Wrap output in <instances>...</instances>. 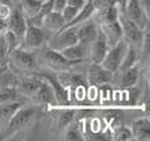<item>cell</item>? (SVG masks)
Returning <instances> with one entry per match:
<instances>
[{
	"instance_id": "d590c367",
	"label": "cell",
	"mask_w": 150,
	"mask_h": 141,
	"mask_svg": "<svg viewBox=\"0 0 150 141\" xmlns=\"http://www.w3.org/2000/svg\"><path fill=\"white\" fill-rule=\"evenodd\" d=\"M113 1H115V5L119 8V11L121 12V15H122V13H124L125 7H127V4H128V0H113Z\"/></svg>"
},
{
	"instance_id": "52a82bcc",
	"label": "cell",
	"mask_w": 150,
	"mask_h": 141,
	"mask_svg": "<svg viewBox=\"0 0 150 141\" xmlns=\"http://www.w3.org/2000/svg\"><path fill=\"white\" fill-rule=\"evenodd\" d=\"M44 42H45L44 29L41 26H37L28 21V26H26L25 34L23 37V45H21V47L32 52L34 49L41 47L44 45Z\"/></svg>"
},
{
	"instance_id": "8fae6325",
	"label": "cell",
	"mask_w": 150,
	"mask_h": 141,
	"mask_svg": "<svg viewBox=\"0 0 150 141\" xmlns=\"http://www.w3.org/2000/svg\"><path fill=\"white\" fill-rule=\"evenodd\" d=\"M61 53L71 63L82 62V61L90 60V44L78 41L75 44L70 45L69 47H66V49H63Z\"/></svg>"
},
{
	"instance_id": "83f0119b",
	"label": "cell",
	"mask_w": 150,
	"mask_h": 141,
	"mask_svg": "<svg viewBox=\"0 0 150 141\" xmlns=\"http://www.w3.org/2000/svg\"><path fill=\"white\" fill-rule=\"evenodd\" d=\"M73 119H74V111H71V110L62 111L58 115V127L59 128H66L73 121Z\"/></svg>"
},
{
	"instance_id": "4316f807",
	"label": "cell",
	"mask_w": 150,
	"mask_h": 141,
	"mask_svg": "<svg viewBox=\"0 0 150 141\" xmlns=\"http://www.w3.org/2000/svg\"><path fill=\"white\" fill-rule=\"evenodd\" d=\"M3 34H0V69H5L8 66V55H9Z\"/></svg>"
},
{
	"instance_id": "836d02e7",
	"label": "cell",
	"mask_w": 150,
	"mask_h": 141,
	"mask_svg": "<svg viewBox=\"0 0 150 141\" xmlns=\"http://www.w3.org/2000/svg\"><path fill=\"white\" fill-rule=\"evenodd\" d=\"M86 4V0H66V5L74 7L76 9H82Z\"/></svg>"
},
{
	"instance_id": "603a6c76",
	"label": "cell",
	"mask_w": 150,
	"mask_h": 141,
	"mask_svg": "<svg viewBox=\"0 0 150 141\" xmlns=\"http://www.w3.org/2000/svg\"><path fill=\"white\" fill-rule=\"evenodd\" d=\"M42 0H21L20 8L26 18H32L40 12Z\"/></svg>"
},
{
	"instance_id": "d6986e66",
	"label": "cell",
	"mask_w": 150,
	"mask_h": 141,
	"mask_svg": "<svg viewBox=\"0 0 150 141\" xmlns=\"http://www.w3.org/2000/svg\"><path fill=\"white\" fill-rule=\"evenodd\" d=\"M42 78H45L50 84H52L53 90H54V94H55V102L59 106H67L70 103V99H69V92H67V89L63 87L59 82L57 81V78H52L49 75H41Z\"/></svg>"
},
{
	"instance_id": "7a4b0ae2",
	"label": "cell",
	"mask_w": 150,
	"mask_h": 141,
	"mask_svg": "<svg viewBox=\"0 0 150 141\" xmlns=\"http://www.w3.org/2000/svg\"><path fill=\"white\" fill-rule=\"evenodd\" d=\"M119 20H120V24H121L122 40L129 46H134L137 49H141L142 40H144V29H141L137 24L130 21L124 15H120Z\"/></svg>"
},
{
	"instance_id": "d4e9b609",
	"label": "cell",
	"mask_w": 150,
	"mask_h": 141,
	"mask_svg": "<svg viewBox=\"0 0 150 141\" xmlns=\"http://www.w3.org/2000/svg\"><path fill=\"white\" fill-rule=\"evenodd\" d=\"M98 13L101 20V24H108V23L117 21L120 18V15H121V12L119 11V8H117L116 5H111V7H108L107 9H103Z\"/></svg>"
},
{
	"instance_id": "1f68e13d",
	"label": "cell",
	"mask_w": 150,
	"mask_h": 141,
	"mask_svg": "<svg viewBox=\"0 0 150 141\" xmlns=\"http://www.w3.org/2000/svg\"><path fill=\"white\" fill-rule=\"evenodd\" d=\"M116 139L125 141V140L133 139V136H132V132H130L129 128H127V127H120V128L116 131Z\"/></svg>"
},
{
	"instance_id": "3957f363",
	"label": "cell",
	"mask_w": 150,
	"mask_h": 141,
	"mask_svg": "<svg viewBox=\"0 0 150 141\" xmlns=\"http://www.w3.org/2000/svg\"><path fill=\"white\" fill-rule=\"evenodd\" d=\"M129 45L124 41V40H120L117 44H115L113 46H111L107 52L105 57L101 61V65L107 69L108 71H111L112 74H116L117 69L121 65V61L124 58L125 53L128 50Z\"/></svg>"
},
{
	"instance_id": "e0dca14e",
	"label": "cell",
	"mask_w": 150,
	"mask_h": 141,
	"mask_svg": "<svg viewBox=\"0 0 150 141\" xmlns=\"http://www.w3.org/2000/svg\"><path fill=\"white\" fill-rule=\"evenodd\" d=\"M132 136L133 139L140 140V141H146L150 140V121L148 118H142L136 120L132 124Z\"/></svg>"
},
{
	"instance_id": "f546056e",
	"label": "cell",
	"mask_w": 150,
	"mask_h": 141,
	"mask_svg": "<svg viewBox=\"0 0 150 141\" xmlns=\"http://www.w3.org/2000/svg\"><path fill=\"white\" fill-rule=\"evenodd\" d=\"M78 12H79V9H76V8H74V7H70V5H66V7L63 8L61 15H62L63 20H65V25H67V24L73 20L75 16H76Z\"/></svg>"
},
{
	"instance_id": "8d00e7d4",
	"label": "cell",
	"mask_w": 150,
	"mask_h": 141,
	"mask_svg": "<svg viewBox=\"0 0 150 141\" xmlns=\"http://www.w3.org/2000/svg\"><path fill=\"white\" fill-rule=\"evenodd\" d=\"M8 29V23L5 18H0V34H3Z\"/></svg>"
},
{
	"instance_id": "4dcf8cb0",
	"label": "cell",
	"mask_w": 150,
	"mask_h": 141,
	"mask_svg": "<svg viewBox=\"0 0 150 141\" xmlns=\"http://www.w3.org/2000/svg\"><path fill=\"white\" fill-rule=\"evenodd\" d=\"M91 3H92L93 8H95V12L96 11L100 12V11H103V9H107V8L111 7V5H115L113 0H91Z\"/></svg>"
},
{
	"instance_id": "ffe728a7",
	"label": "cell",
	"mask_w": 150,
	"mask_h": 141,
	"mask_svg": "<svg viewBox=\"0 0 150 141\" xmlns=\"http://www.w3.org/2000/svg\"><path fill=\"white\" fill-rule=\"evenodd\" d=\"M138 77H140V67H138V63H136L132 67L120 73V83L125 89L130 86H136L138 82Z\"/></svg>"
},
{
	"instance_id": "e575fe53",
	"label": "cell",
	"mask_w": 150,
	"mask_h": 141,
	"mask_svg": "<svg viewBox=\"0 0 150 141\" xmlns=\"http://www.w3.org/2000/svg\"><path fill=\"white\" fill-rule=\"evenodd\" d=\"M11 5H5V4H0V18H5L7 20L8 16L11 13Z\"/></svg>"
},
{
	"instance_id": "ac0fdd59",
	"label": "cell",
	"mask_w": 150,
	"mask_h": 141,
	"mask_svg": "<svg viewBox=\"0 0 150 141\" xmlns=\"http://www.w3.org/2000/svg\"><path fill=\"white\" fill-rule=\"evenodd\" d=\"M63 26H65V20H63L61 12H54V11H52L46 16H44L41 23V28H45L46 30L54 32V33L61 30Z\"/></svg>"
},
{
	"instance_id": "7c38bea8",
	"label": "cell",
	"mask_w": 150,
	"mask_h": 141,
	"mask_svg": "<svg viewBox=\"0 0 150 141\" xmlns=\"http://www.w3.org/2000/svg\"><path fill=\"white\" fill-rule=\"evenodd\" d=\"M75 29H76L78 41L84 42V44H91L98 36L99 25L95 23V20H92V17H90L88 20L76 25Z\"/></svg>"
},
{
	"instance_id": "d6a6232c",
	"label": "cell",
	"mask_w": 150,
	"mask_h": 141,
	"mask_svg": "<svg viewBox=\"0 0 150 141\" xmlns=\"http://www.w3.org/2000/svg\"><path fill=\"white\" fill-rule=\"evenodd\" d=\"M52 3L54 12H62V9L66 7V0H52Z\"/></svg>"
},
{
	"instance_id": "30bf717a",
	"label": "cell",
	"mask_w": 150,
	"mask_h": 141,
	"mask_svg": "<svg viewBox=\"0 0 150 141\" xmlns=\"http://www.w3.org/2000/svg\"><path fill=\"white\" fill-rule=\"evenodd\" d=\"M7 23H8V29L23 40L25 30H26V26H28V20H26L25 15L21 11L20 5L15 7L11 11L9 16L7 18Z\"/></svg>"
},
{
	"instance_id": "5b68a950",
	"label": "cell",
	"mask_w": 150,
	"mask_h": 141,
	"mask_svg": "<svg viewBox=\"0 0 150 141\" xmlns=\"http://www.w3.org/2000/svg\"><path fill=\"white\" fill-rule=\"evenodd\" d=\"M41 58L46 66H49L52 70L59 71V73L61 71L70 70V67L73 66V63H71L69 60H66V58L62 55V53L52 49V47H49L47 45H45L44 50H42Z\"/></svg>"
},
{
	"instance_id": "277c9868",
	"label": "cell",
	"mask_w": 150,
	"mask_h": 141,
	"mask_svg": "<svg viewBox=\"0 0 150 141\" xmlns=\"http://www.w3.org/2000/svg\"><path fill=\"white\" fill-rule=\"evenodd\" d=\"M75 42H78L76 29H75V26H69V28H63L55 32L54 36L49 38V42L46 45L57 52H62L63 49L69 47Z\"/></svg>"
},
{
	"instance_id": "ba28073f",
	"label": "cell",
	"mask_w": 150,
	"mask_h": 141,
	"mask_svg": "<svg viewBox=\"0 0 150 141\" xmlns=\"http://www.w3.org/2000/svg\"><path fill=\"white\" fill-rule=\"evenodd\" d=\"M34 116V108L33 107H28L24 103L17 111L12 115V118L8 120V131L11 133L23 129L24 127H26L29 124V121L32 120V118Z\"/></svg>"
},
{
	"instance_id": "cb8c5ba5",
	"label": "cell",
	"mask_w": 150,
	"mask_h": 141,
	"mask_svg": "<svg viewBox=\"0 0 150 141\" xmlns=\"http://www.w3.org/2000/svg\"><path fill=\"white\" fill-rule=\"evenodd\" d=\"M23 102H9V103H0V121L8 123L12 115L23 106Z\"/></svg>"
},
{
	"instance_id": "8992f818",
	"label": "cell",
	"mask_w": 150,
	"mask_h": 141,
	"mask_svg": "<svg viewBox=\"0 0 150 141\" xmlns=\"http://www.w3.org/2000/svg\"><path fill=\"white\" fill-rule=\"evenodd\" d=\"M122 15L134 24H137L141 29L149 26V13L142 7L140 0H128V4Z\"/></svg>"
},
{
	"instance_id": "9a60e30c",
	"label": "cell",
	"mask_w": 150,
	"mask_h": 141,
	"mask_svg": "<svg viewBox=\"0 0 150 141\" xmlns=\"http://www.w3.org/2000/svg\"><path fill=\"white\" fill-rule=\"evenodd\" d=\"M100 30L103 33L104 38H105L108 46H113L115 44L122 40V30H121V24H120V20L113 21V23H108V24H101Z\"/></svg>"
},
{
	"instance_id": "484cf974",
	"label": "cell",
	"mask_w": 150,
	"mask_h": 141,
	"mask_svg": "<svg viewBox=\"0 0 150 141\" xmlns=\"http://www.w3.org/2000/svg\"><path fill=\"white\" fill-rule=\"evenodd\" d=\"M4 40H5V45H7V49L8 52H13V50L18 49V47H21V45H23V40L20 38V37H17L13 32H11L9 29H7V30L4 32Z\"/></svg>"
},
{
	"instance_id": "2e32d148",
	"label": "cell",
	"mask_w": 150,
	"mask_h": 141,
	"mask_svg": "<svg viewBox=\"0 0 150 141\" xmlns=\"http://www.w3.org/2000/svg\"><path fill=\"white\" fill-rule=\"evenodd\" d=\"M32 99H34L37 103H41V104H57L54 90H53L52 84H50L45 78H42L41 84H40L38 90H37V92L34 94V96L32 98Z\"/></svg>"
},
{
	"instance_id": "4fadbf2b",
	"label": "cell",
	"mask_w": 150,
	"mask_h": 141,
	"mask_svg": "<svg viewBox=\"0 0 150 141\" xmlns=\"http://www.w3.org/2000/svg\"><path fill=\"white\" fill-rule=\"evenodd\" d=\"M108 49H109V46H108V44H107L105 38H104L103 33H101L100 28H99L96 38L90 44V60H91V62L101 63V61H103V58L105 57Z\"/></svg>"
},
{
	"instance_id": "74e56055",
	"label": "cell",
	"mask_w": 150,
	"mask_h": 141,
	"mask_svg": "<svg viewBox=\"0 0 150 141\" xmlns=\"http://www.w3.org/2000/svg\"><path fill=\"white\" fill-rule=\"evenodd\" d=\"M0 4H5V5H11L12 1L11 0H0Z\"/></svg>"
},
{
	"instance_id": "7402d4cb",
	"label": "cell",
	"mask_w": 150,
	"mask_h": 141,
	"mask_svg": "<svg viewBox=\"0 0 150 141\" xmlns=\"http://www.w3.org/2000/svg\"><path fill=\"white\" fill-rule=\"evenodd\" d=\"M23 102L21 94L16 86H0V103Z\"/></svg>"
},
{
	"instance_id": "9c48e42d",
	"label": "cell",
	"mask_w": 150,
	"mask_h": 141,
	"mask_svg": "<svg viewBox=\"0 0 150 141\" xmlns=\"http://www.w3.org/2000/svg\"><path fill=\"white\" fill-rule=\"evenodd\" d=\"M113 74L108 71L101 63H95L92 62L87 70V82L92 87H99L107 84L112 81Z\"/></svg>"
},
{
	"instance_id": "44dd1931",
	"label": "cell",
	"mask_w": 150,
	"mask_h": 141,
	"mask_svg": "<svg viewBox=\"0 0 150 141\" xmlns=\"http://www.w3.org/2000/svg\"><path fill=\"white\" fill-rule=\"evenodd\" d=\"M140 49H137V47L134 46H128V50L127 53H125L124 58H122L121 61V65H120V67L117 69L116 73H122V71H125L127 69L132 67L133 65H136V63L138 62V60H140Z\"/></svg>"
},
{
	"instance_id": "6da1fadb",
	"label": "cell",
	"mask_w": 150,
	"mask_h": 141,
	"mask_svg": "<svg viewBox=\"0 0 150 141\" xmlns=\"http://www.w3.org/2000/svg\"><path fill=\"white\" fill-rule=\"evenodd\" d=\"M8 65H11L12 69H15L16 71H20V73H32V71H36L37 69L34 55L29 50H25L23 47H18L9 53Z\"/></svg>"
},
{
	"instance_id": "5bb4252c",
	"label": "cell",
	"mask_w": 150,
	"mask_h": 141,
	"mask_svg": "<svg viewBox=\"0 0 150 141\" xmlns=\"http://www.w3.org/2000/svg\"><path fill=\"white\" fill-rule=\"evenodd\" d=\"M42 82V78L40 75H30L25 77L21 81H17L16 89L18 90V92L21 94V96L25 98H33L34 94L37 92L40 84Z\"/></svg>"
},
{
	"instance_id": "f35d334b",
	"label": "cell",
	"mask_w": 150,
	"mask_h": 141,
	"mask_svg": "<svg viewBox=\"0 0 150 141\" xmlns=\"http://www.w3.org/2000/svg\"><path fill=\"white\" fill-rule=\"evenodd\" d=\"M1 71H3V69H0V78H1Z\"/></svg>"
},
{
	"instance_id": "f1b7e54d",
	"label": "cell",
	"mask_w": 150,
	"mask_h": 141,
	"mask_svg": "<svg viewBox=\"0 0 150 141\" xmlns=\"http://www.w3.org/2000/svg\"><path fill=\"white\" fill-rule=\"evenodd\" d=\"M66 140H71V141H76V140H82V132H80L79 127L75 124H69L66 127Z\"/></svg>"
}]
</instances>
